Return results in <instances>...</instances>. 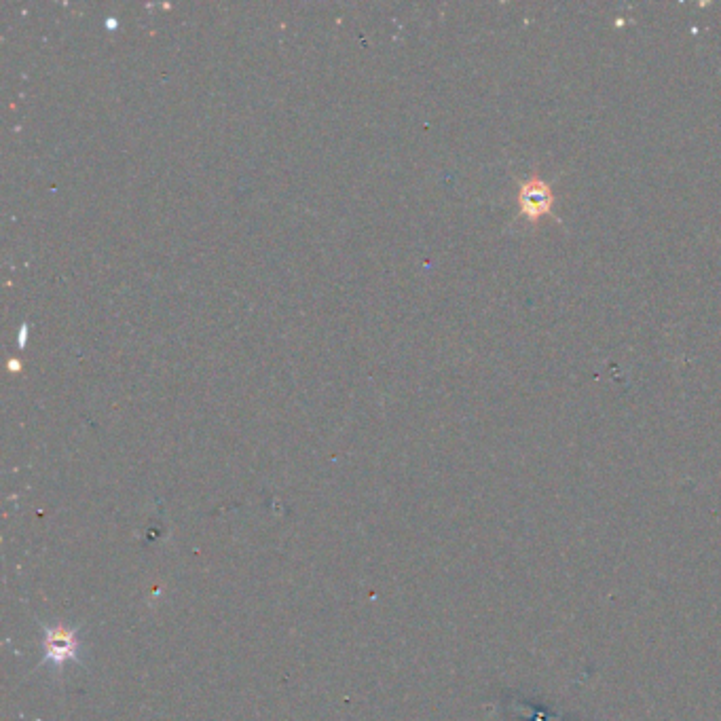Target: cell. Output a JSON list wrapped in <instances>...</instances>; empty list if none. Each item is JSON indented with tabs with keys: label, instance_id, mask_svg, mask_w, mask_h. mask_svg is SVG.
Wrapping results in <instances>:
<instances>
[{
	"label": "cell",
	"instance_id": "obj_1",
	"mask_svg": "<svg viewBox=\"0 0 721 721\" xmlns=\"http://www.w3.org/2000/svg\"><path fill=\"white\" fill-rule=\"evenodd\" d=\"M43 664H51L62 671L70 662H81V639L75 628L66 624L45 626L43 631Z\"/></svg>",
	"mask_w": 721,
	"mask_h": 721
},
{
	"label": "cell",
	"instance_id": "obj_2",
	"mask_svg": "<svg viewBox=\"0 0 721 721\" xmlns=\"http://www.w3.org/2000/svg\"><path fill=\"white\" fill-rule=\"evenodd\" d=\"M552 191L546 182L542 180H529L523 184V189L519 193V201H521V210L525 216L538 220L544 214L550 212L552 208Z\"/></svg>",
	"mask_w": 721,
	"mask_h": 721
}]
</instances>
